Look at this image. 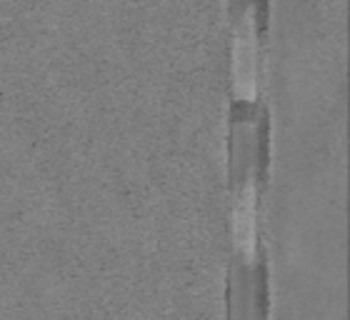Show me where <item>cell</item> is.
<instances>
[{"mask_svg":"<svg viewBox=\"0 0 350 320\" xmlns=\"http://www.w3.org/2000/svg\"><path fill=\"white\" fill-rule=\"evenodd\" d=\"M235 93L241 101H256L258 95V45L256 28L245 15L235 38Z\"/></svg>","mask_w":350,"mask_h":320,"instance_id":"cell-1","label":"cell"},{"mask_svg":"<svg viewBox=\"0 0 350 320\" xmlns=\"http://www.w3.org/2000/svg\"><path fill=\"white\" fill-rule=\"evenodd\" d=\"M256 185L253 181L245 183L243 196L238 200V211H235V243L243 250L245 261H256Z\"/></svg>","mask_w":350,"mask_h":320,"instance_id":"cell-2","label":"cell"}]
</instances>
